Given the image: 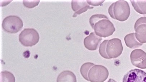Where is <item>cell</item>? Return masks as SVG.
<instances>
[{
    "label": "cell",
    "instance_id": "cell-1",
    "mask_svg": "<svg viewBox=\"0 0 146 82\" xmlns=\"http://www.w3.org/2000/svg\"><path fill=\"white\" fill-rule=\"evenodd\" d=\"M91 26L96 35L100 37L106 38L115 32L113 24L107 16L102 14L93 15L89 19Z\"/></svg>",
    "mask_w": 146,
    "mask_h": 82
},
{
    "label": "cell",
    "instance_id": "cell-2",
    "mask_svg": "<svg viewBox=\"0 0 146 82\" xmlns=\"http://www.w3.org/2000/svg\"><path fill=\"white\" fill-rule=\"evenodd\" d=\"M108 13L112 18L123 22L127 20L130 13L128 2L121 0L114 3L108 9Z\"/></svg>",
    "mask_w": 146,
    "mask_h": 82
},
{
    "label": "cell",
    "instance_id": "cell-3",
    "mask_svg": "<svg viewBox=\"0 0 146 82\" xmlns=\"http://www.w3.org/2000/svg\"><path fill=\"white\" fill-rule=\"evenodd\" d=\"M23 26V20L17 16H7L3 21L2 26L4 31L9 33H16L22 29Z\"/></svg>",
    "mask_w": 146,
    "mask_h": 82
},
{
    "label": "cell",
    "instance_id": "cell-4",
    "mask_svg": "<svg viewBox=\"0 0 146 82\" xmlns=\"http://www.w3.org/2000/svg\"><path fill=\"white\" fill-rule=\"evenodd\" d=\"M19 39L23 46H32L39 42L40 36L38 32L34 28H25L21 32Z\"/></svg>",
    "mask_w": 146,
    "mask_h": 82
},
{
    "label": "cell",
    "instance_id": "cell-5",
    "mask_svg": "<svg viewBox=\"0 0 146 82\" xmlns=\"http://www.w3.org/2000/svg\"><path fill=\"white\" fill-rule=\"evenodd\" d=\"M109 72L107 68L103 65H95L88 73V79L91 82H103L108 78Z\"/></svg>",
    "mask_w": 146,
    "mask_h": 82
},
{
    "label": "cell",
    "instance_id": "cell-6",
    "mask_svg": "<svg viewBox=\"0 0 146 82\" xmlns=\"http://www.w3.org/2000/svg\"><path fill=\"white\" fill-rule=\"evenodd\" d=\"M123 49L121 40L114 38L108 41L106 46V52L110 59L115 58L121 55Z\"/></svg>",
    "mask_w": 146,
    "mask_h": 82
},
{
    "label": "cell",
    "instance_id": "cell-7",
    "mask_svg": "<svg viewBox=\"0 0 146 82\" xmlns=\"http://www.w3.org/2000/svg\"><path fill=\"white\" fill-rule=\"evenodd\" d=\"M131 63L135 66L141 69L146 68V53L141 49L133 50L130 54Z\"/></svg>",
    "mask_w": 146,
    "mask_h": 82
},
{
    "label": "cell",
    "instance_id": "cell-8",
    "mask_svg": "<svg viewBox=\"0 0 146 82\" xmlns=\"http://www.w3.org/2000/svg\"><path fill=\"white\" fill-rule=\"evenodd\" d=\"M122 82H146V72L139 69H131L124 76Z\"/></svg>",
    "mask_w": 146,
    "mask_h": 82
},
{
    "label": "cell",
    "instance_id": "cell-9",
    "mask_svg": "<svg viewBox=\"0 0 146 82\" xmlns=\"http://www.w3.org/2000/svg\"><path fill=\"white\" fill-rule=\"evenodd\" d=\"M134 28L137 40L142 44L146 43V17H142L137 20Z\"/></svg>",
    "mask_w": 146,
    "mask_h": 82
},
{
    "label": "cell",
    "instance_id": "cell-10",
    "mask_svg": "<svg viewBox=\"0 0 146 82\" xmlns=\"http://www.w3.org/2000/svg\"><path fill=\"white\" fill-rule=\"evenodd\" d=\"M102 38L97 36L95 32H91L84 40V45L88 50L92 51L97 50Z\"/></svg>",
    "mask_w": 146,
    "mask_h": 82
},
{
    "label": "cell",
    "instance_id": "cell-11",
    "mask_svg": "<svg viewBox=\"0 0 146 82\" xmlns=\"http://www.w3.org/2000/svg\"><path fill=\"white\" fill-rule=\"evenodd\" d=\"M72 8L75 13L73 17H76L87 11L88 9H93V7L90 6L87 2V1H72L71 3Z\"/></svg>",
    "mask_w": 146,
    "mask_h": 82
},
{
    "label": "cell",
    "instance_id": "cell-12",
    "mask_svg": "<svg viewBox=\"0 0 146 82\" xmlns=\"http://www.w3.org/2000/svg\"><path fill=\"white\" fill-rule=\"evenodd\" d=\"M56 82H77V79L73 72L66 70L63 71L58 75Z\"/></svg>",
    "mask_w": 146,
    "mask_h": 82
},
{
    "label": "cell",
    "instance_id": "cell-13",
    "mask_svg": "<svg viewBox=\"0 0 146 82\" xmlns=\"http://www.w3.org/2000/svg\"><path fill=\"white\" fill-rule=\"evenodd\" d=\"M124 40L126 46L131 49L139 47L143 44L138 42L134 33L126 35L124 38Z\"/></svg>",
    "mask_w": 146,
    "mask_h": 82
},
{
    "label": "cell",
    "instance_id": "cell-14",
    "mask_svg": "<svg viewBox=\"0 0 146 82\" xmlns=\"http://www.w3.org/2000/svg\"><path fill=\"white\" fill-rule=\"evenodd\" d=\"M135 10L140 14L146 15V0L131 1Z\"/></svg>",
    "mask_w": 146,
    "mask_h": 82
},
{
    "label": "cell",
    "instance_id": "cell-15",
    "mask_svg": "<svg viewBox=\"0 0 146 82\" xmlns=\"http://www.w3.org/2000/svg\"><path fill=\"white\" fill-rule=\"evenodd\" d=\"M95 65L92 63L87 62L84 64L80 68V72L82 77L84 78L85 80L89 81V79H88V73L89 70L94 65Z\"/></svg>",
    "mask_w": 146,
    "mask_h": 82
},
{
    "label": "cell",
    "instance_id": "cell-16",
    "mask_svg": "<svg viewBox=\"0 0 146 82\" xmlns=\"http://www.w3.org/2000/svg\"><path fill=\"white\" fill-rule=\"evenodd\" d=\"M15 76L11 72L3 71L1 73V82H15Z\"/></svg>",
    "mask_w": 146,
    "mask_h": 82
},
{
    "label": "cell",
    "instance_id": "cell-17",
    "mask_svg": "<svg viewBox=\"0 0 146 82\" xmlns=\"http://www.w3.org/2000/svg\"><path fill=\"white\" fill-rule=\"evenodd\" d=\"M108 41V40H104L100 44V48H99V52L102 57L107 59H110L106 52V46Z\"/></svg>",
    "mask_w": 146,
    "mask_h": 82
},
{
    "label": "cell",
    "instance_id": "cell-18",
    "mask_svg": "<svg viewBox=\"0 0 146 82\" xmlns=\"http://www.w3.org/2000/svg\"><path fill=\"white\" fill-rule=\"evenodd\" d=\"M39 2V1H23V4L27 8H33L37 6Z\"/></svg>",
    "mask_w": 146,
    "mask_h": 82
},
{
    "label": "cell",
    "instance_id": "cell-19",
    "mask_svg": "<svg viewBox=\"0 0 146 82\" xmlns=\"http://www.w3.org/2000/svg\"><path fill=\"white\" fill-rule=\"evenodd\" d=\"M104 1H87V2L89 5L96 6L101 5Z\"/></svg>",
    "mask_w": 146,
    "mask_h": 82
},
{
    "label": "cell",
    "instance_id": "cell-20",
    "mask_svg": "<svg viewBox=\"0 0 146 82\" xmlns=\"http://www.w3.org/2000/svg\"><path fill=\"white\" fill-rule=\"evenodd\" d=\"M107 82H117L116 81H115L113 79H110V80H109Z\"/></svg>",
    "mask_w": 146,
    "mask_h": 82
}]
</instances>
